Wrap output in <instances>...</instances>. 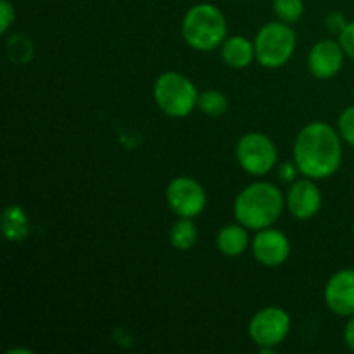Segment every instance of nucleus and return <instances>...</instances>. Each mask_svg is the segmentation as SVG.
<instances>
[{
	"instance_id": "1",
	"label": "nucleus",
	"mask_w": 354,
	"mask_h": 354,
	"mask_svg": "<svg viewBox=\"0 0 354 354\" xmlns=\"http://www.w3.org/2000/svg\"><path fill=\"white\" fill-rule=\"evenodd\" d=\"M341 133L324 121L306 124L294 144V161L301 175L313 180H325L341 168Z\"/></svg>"
},
{
	"instance_id": "2",
	"label": "nucleus",
	"mask_w": 354,
	"mask_h": 354,
	"mask_svg": "<svg viewBox=\"0 0 354 354\" xmlns=\"http://www.w3.org/2000/svg\"><path fill=\"white\" fill-rule=\"evenodd\" d=\"M286 199L273 183L256 182L239 192L234 204L235 218L249 230H261L275 223L282 214Z\"/></svg>"
},
{
	"instance_id": "3",
	"label": "nucleus",
	"mask_w": 354,
	"mask_h": 354,
	"mask_svg": "<svg viewBox=\"0 0 354 354\" xmlns=\"http://www.w3.org/2000/svg\"><path fill=\"white\" fill-rule=\"evenodd\" d=\"M182 35L194 50H214L227 38V19L213 3H197L183 16Z\"/></svg>"
},
{
	"instance_id": "4",
	"label": "nucleus",
	"mask_w": 354,
	"mask_h": 354,
	"mask_svg": "<svg viewBox=\"0 0 354 354\" xmlns=\"http://www.w3.org/2000/svg\"><path fill=\"white\" fill-rule=\"evenodd\" d=\"M196 85L187 76L176 71L162 73L154 83V100L159 109L171 118L189 116L197 107Z\"/></svg>"
},
{
	"instance_id": "5",
	"label": "nucleus",
	"mask_w": 354,
	"mask_h": 354,
	"mask_svg": "<svg viewBox=\"0 0 354 354\" xmlns=\"http://www.w3.org/2000/svg\"><path fill=\"white\" fill-rule=\"evenodd\" d=\"M256 61L270 69L282 68L296 50V33L290 24L272 21L259 28L254 38Z\"/></svg>"
},
{
	"instance_id": "6",
	"label": "nucleus",
	"mask_w": 354,
	"mask_h": 354,
	"mask_svg": "<svg viewBox=\"0 0 354 354\" xmlns=\"http://www.w3.org/2000/svg\"><path fill=\"white\" fill-rule=\"evenodd\" d=\"M235 156L245 173L252 176H261L275 168L279 152L272 138L259 131H251V133L242 135L241 140L237 142Z\"/></svg>"
},
{
	"instance_id": "7",
	"label": "nucleus",
	"mask_w": 354,
	"mask_h": 354,
	"mask_svg": "<svg viewBox=\"0 0 354 354\" xmlns=\"http://www.w3.org/2000/svg\"><path fill=\"white\" fill-rule=\"evenodd\" d=\"M290 332V317L282 308L270 306L258 311L249 324V335L261 353H272Z\"/></svg>"
},
{
	"instance_id": "8",
	"label": "nucleus",
	"mask_w": 354,
	"mask_h": 354,
	"mask_svg": "<svg viewBox=\"0 0 354 354\" xmlns=\"http://www.w3.org/2000/svg\"><path fill=\"white\" fill-rule=\"evenodd\" d=\"M166 203L178 218H196L206 207V192L190 176H178L166 189Z\"/></svg>"
},
{
	"instance_id": "9",
	"label": "nucleus",
	"mask_w": 354,
	"mask_h": 354,
	"mask_svg": "<svg viewBox=\"0 0 354 354\" xmlns=\"http://www.w3.org/2000/svg\"><path fill=\"white\" fill-rule=\"evenodd\" d=\"M325 303L337 317H354V268L339 270L328 279Z\"/></svg>"
},
{
	"instance_id": "10",
	"label": "nucleus",
	"mask_w": 354,
	"mask_h": 354,
	"mask_svg": "<svg viewBox=\"0 0 354 354\" xmlns=\"http://www.w3.org/2000/svg\"><path fill=\"white\" fill-rule=\"evenodd\" d=\"M252 254L261 265L280 266L290 254V242L283 232L277 228H261L252 241Z\"/></svg>"
},
{
	"instance_id": "11",
	"label": "nucleus",
	"mask_w": 354,
	"mask_h": 354,
	"mask_svg": "<svg viewBox=\"0 0 354 354\" xmlns=\"http://www.w3.org/2000/svg\"><path fill=\"white\" fill-rule=\"evenodd\" d=\"M344 48L335 40H322L311 47L308 55V69L318 80H330L344 64Z\"/></svg>"
},
{
	"instance_id": "12",
	"label": "nucleus",
	"mask_w": 354,
	"mask_h": 354,
	"mask_svg": "<svg viewBox=\"0 0 354 354\" xmlns=\"http://www.w3.org/2000/svg\"><path fill=\"white\" fill-rule=\"evenodd\" d=\"M286 206L296 220H310L322 207V192L313 178H303L292 183L286 197Z\"/></svg>"
},
{
	"instance_id": "13",
	"label": "nucleus",
	"mask_w": 354,
	"mask_h": 354,
	"mask_svg": "<svg viewBox=\"0 0 354 354\" xmlns=\"http://www.w3.org/2000/svg\"><path fill=\"white\" fill-rule=\"evenodd\" d=\"M220 48L221 59H223L225 64H227L228 68L244 69L251 64L252 59H256L254 41L248 40V38L242 37V35L225 38V41L221 44Z\"/></svg>"
},
{
	"instance_id": "14",
	"label": "nucleus",
	"mask_w": 354,
	"mask_h": 354,
	"mask_svg": "<svg viewBox=\"0 0 354 354\" xmlns=\"http://www.w3.org/2000/svg\"><path fill=\"white\" fill-rule=\"evenodd\" d=\"M249 228H245L244 225H227L225 228H221L220 234L216 237V245L225 256H241L242 252L248 249L249 245Z\"/></svg>"
},
{
	"instance_id": "15",
	"label": "nucleus",
	"mask_w": 354,
	"mask_h": 354,
	"mask_svg": "<svg viewBox=\"0 0 354 354\" xmlns=\"http://www.w3.org/2000/svg\"><path fill=\"white\" fill-rule=\"evenodd\" d=\"M30 232V221L19 206H9L2 214V234L9 241H23Z\"/></svg>"
},
{
	"instance_id": "16",
	"label": "nucleus",
	"mask_w": 354,
	"mask_h": 354,
	"mask_svg": "<svg viewBox=\"0 0 354 354\" xmlns=\"http://www.w3.org/2000/svg\"><path fill=\"white\" fill-rule=\"evenodd\" d=\"M192 220L194 218H178V221L169 230V241L175 249L187 251L196 244L197 227Z\"/></svg>"
},
{
	"instance_id": "17",
	"label": "nucleus",
	"mask_w": 354,
	"mask_h": 354,
	"mask_svg": "<svg viewBox=\"0 0 354 354\" xmlns=\"http://www.w3.org/2000/svg\"><path fill=\"white\" fill-rule=\"evenodd\" d=\"M197 107L207 116H221L227 111L228 100L218 90H206L197 99Z\"/></svg>"
},
{
	"instance_id": "18",
	"label": "nucleus",
	"mask_w": 354,
	"mask_h": 354,
	"mask_svg": "<svg viewBox=\"0 0 354 354\" xmlns=\"http://www.w3.org/2000/svg\"><path fill=\"white\" fill-rule=\"evenodd\" d=\"M273 12L283 23H297L304 14V2L303 0H273Z\"/></svg>"
},
{
	"instance_id": "19",
	"label": "nucleus",
	"mask_w": 354,
	"mask_h": 354,
	"mask_svg": "<svg viewBox=\"0 0 354 354\" xmlns=\"http://www.w3.org/2000/svg\"><path fill=\"white\" fill-rule=\"evenodd\" d=\"M9 54L10 59L14 61L26 62L31 59V54H33V47H31L30 40L23 38V35H16L9 40Z\"/></svg>"
},
{
	"instance_id": "20",
	"label": "nucleus",
	"mask_w": 354,
	"mask_h": 354,
	"mask_svg": "<svg viewBox=\"0 0 354 354\" xmlns=\"http://www.w3.org/2000/svg\"><path fill=\"white\" fill-rule=\"evenodd\" d=\"M339 133H341L342 140L348 142L351 147H354V106L346 107L339 116Z\"/></svg>"
},
{
	"instance_id": "21",
	"label": "nucleus",
	"mask_w": 354,
	"mask_h": 354,
	"mask_svg": "<svg viewBox=\"0 0 354 354\" xmlns=\"http://www.w3.org/2000/svg\"><path fill=\"white\" fill-rule=\"evenodd\" d=\"M14 19H16V12H14L12 3L9 0H0V31L7 33Z\"/></svg>"
},
{
	"instance_id": "22",
	"label": "nucleus",
	"mask_w": 354,
	"mask_h": 354,
	"mask_svg": "<svg viewBox=\"0 0 354 354\" xmlns=\"http://www.w3.org/2000/svg\"><path fill=\"white\" fill-rule=\"evenodd\" d=\"M339 44L344 48V54L354 61V21L348 23L341 35H339Z\"/></svg>"
},
{
	"instance_id": "23",
	"label": "nucleus",
	"mask_w": 354,
	"mask_h": 354,
	"mask_svg": "<svg viewBox=\"0 0 354 354\" xmlns=\"http://www.w3.org/2000/svg\"><path fill=\"white\" fill-rule=\"evenodd\" d=\"M325 26H327V30L332 31V33L341 35L342 31H344V28L348 26V21H346V17L342 16L341 12H332L328 14L327 19H325Z\"/></svg>"
},
{
	"instance_id": "24",
	"label": "nucleus",
	"mask_w": 354,
	"mask_h": 354,
	"mask_svg": "<svg viewBox=\"0 0 354 354\" xmlns=\"http://www.w3.org/2000/svg\"><path fill=\"white\" fill-rule=\"evenodd\" d=\"M297 173H301V171H299V168H297L296 161L294 162L286 161L279 166V176L282 182H294L297 176Z\"/></svg>"
},
{
	"instance_id": "25",
	"label": "nucleus",
	"mask_w": 354,
	"mask_h": 354,
	"mask_svg": "<svg viewBox=\"0 0 354 354\" xmlns=\"http://www.w3.org/2000/svg\"><path fill=\"white\" fill-rule=\"evenodd\" d=\"M344 342L351 351H354V317L349 318L348 325L344 328Z\"/></svg>"
}]
</instances>
